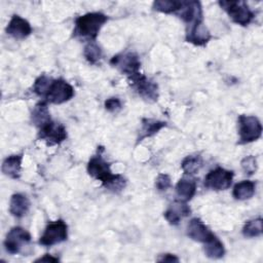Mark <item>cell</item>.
<instances>
[{
	"instance_id": "6da1fadb",
	"label": "cell",
	"mask_w": 263,
	"mask_h": 263,
	"mask_svg": "<svg viewBox=\"0 0 263 263\" xmlns=\"http://www.w3.org/2000/svg\"><path fill=\"white\" fill-rule=\"evenodd\" d=\"M88 174L102 182L108 190L113 192L121 191L125 185L126 181L121 175H114L110 170V164L102 157L101 153L92 156L87 164Z\"/></svg>"
},
{
	"instance_id": "7a4b0ae2",
	"label": "cell",
	"mask_w": 263,
	"mask_h": 263,
	"mask_svg": "<svg viewBox=\"0 0 263 263\" xmlns=\"http://www.w3.org/2000/svg\"><path fill=\"white\" fill-rule=\"evenodd\" d=\"M107 21L108 16L102 12L85 13L75 20V28L73 34L76 37H83L95 40Z\"/></svg>"
},
{
	"instance_id": "3957f363",
	"label": "cell",
	"mask_w": 263,
	"mask_h": 263,
	"mask_svg": "<svg viewBox=\"0 0 263 263\" xmlns=\"http://www.w3.org/2000/svg\"><path fill=\"white\" fill-rule=\"evenodd\" d=\"M219 5L227 12L229 17L237 25L247 26L253 18L254 13L249 8L247 2L240 0H223L219 1Z\"/></svg>"
},
{
	"instance_id": "277c9868",
	"label": "cell",
	"mask_w": 263,
	"mask_h": 263,
	"mask_svg": "<svg viewBox=\"0 0 263 263\" xmlns=\"http://www.w3.org/2000/svg\"><path fill=\"white\" fill-rule=\"evenodd\" d=\"M238 134L239 144H247L258 140L262 135V125L256 116L239 115L238 116Z\"/></svg>"
},
{
	"instance_id": "5b68a950",
	"label": "cell",
	"mask_w": 263,
	"mask_h": 263,
	"mask_svg": "<svg viewBox=\"0 0 263 263\" xmlns=\"http://www.w3.org/2000/svg\"><path fill=\"white\" fill-rule=\"evenodd\" d=\"M68 237V226L63 220H57L46 225L43 234L39 239V243L45 247L65 241Z\"/></svg>"
},
{
	"instance_id": "8992f818",
	"label": "cell",
	"mask_w": 263,
	"mask_h": 263,
	"mask_svg": "<svg viewBox=\"0 0 263 263\" xmlns=\"http://www.w3.org/2000/svg\"><path fill=\"white\" fill-rule=\"evenodd\" d=\"M110 64L117 68L122 74L129 77L139 74L141 68V62L137 53L133 51H126L114 55L110 60Z\"/></svg>"
},
{
	"instance_id": "52a82bcc",
	"label": "cell",
	"mask_w": 263,
	"mask_h": 263,
	"mask_svg": "<svg viewBox=\"0 0 263 263\" xmlns=\"http://www.w3.org/2000/svg\"><path fill=\"white\" fill-rule=\"evenodd\" d=\"M129 83L136 89L138 95L147 102H156L158 99V85L153 80L139 73L128 78Z\"/></svg>"
},
{
	"instance_id": "ba28073f",
	"label": "cell",
	"mask_w": 263,
	"mask_h": 263,
	"mask_svg": "<svg viewBox=\"0 0 263 263\" xmlns=\"http://www.w3.org/2000/svg\"><path fill=\"white\" fill-rule=\"evenodd\" d=\"M74 95V88L70 83L64 79H53L44 98L51 104H63L70 101Z\"/></svg>"
},
{
	"instance_id": "9c48e42d",
	"label": "cell",
	"mask_w": 263,
	"mask_h": 263,
	"mask_svg": "<svg viewBox=\"0 0 263 263\" xmlns=\"http://www.w3.org/2000/svg\"><path fill=\"white\" fill-rule=\"evenodd\" d=\"M233 172L218 166L208 173L204 178V186L213 190H226L231 186Z\"/></svg>"
},
{
	"instance_id": "30bf717a",
	"label": "cell",
	"mask_w": 263,
	"mask_h": 263,
	"mask_svg": "<svg viewBox=\"0 0 263 263\" xmlns=\"http://www.w3.org/2000/svg\"><path fill=\"white\" fill-rule=\"evenodd\" d=\"M31 241L30 233L23 227L16 226L9 230L4 240L5 250L9 254H17L21 252L23 246Z\"/></svg>"
},
{
	"instance_id": "8fae6325",
	"label": "cell",
	"mask_w": 263,
	"mask_h": 263,
	"mask_svg": "<svg viewBox=\"0 0 263 263\" xmlns=\"http://www.w3.org/2000/svg\"><path fill=\"white\" fill-rule=\"evenodd\" d=\"M39 138L47 145H57L67 139V132L63 124L50 120L39 128Z\"/></svg>"
},
{
	"instance_id": "7c38bea8",
	"label": "cell",
	"mask_w": 263,
	"mask_h": 263,
	"mask_svg": "<svg viewBox=\"0 0 263 263\" xmlns=\"http://www.w3.org/2000/svg\"><path fill=\"white\" fill-rule=\"evenodd\" d=\"M212 35L205 25L203 24V20L196 21L192 24L186 25V41L192 43L194 45H205Z\"/></svg>"
},
{
	"instance_id": "4fadbf2b",
	"label": "cell",
	"mask_w": 263,
	"mask_h": 263,
	"mask_svg": "<svg viewBox=\"0 0 263 263\" xmlns=\"http://www.w3.org/2000/svg\"><path fill=\"white\" fill-rule=\"evenodd\" d=\"M187 235L199 242H206L215 234L209 229V227L198 218H193L187 225Z\"/></svg>"
},
{
	"instance_id": "5bb4252c",
	"label": "cell",
	"mask_w": 263,
	"mask_h": 263,
	"mask_svg": "<svg viewBox=\"0 0 263 263\" xmlns=\"http://www.w3.org/2000/svg\"><path fill=\"white\" fill-rule=\"evenodd\" d=\"M6 33L15 39H25L32 33V27L27 20L14 14L6 27Z\"/></svg>"
},
{
	"instance_id": "9a60e30c",
	"label": "cell",
	"mask_w": 263,
	"mask_h": 263,
	"mask_svg": "<svg viewBox=\"0 0 263 263\" xmlns=\"http://www.w3.org/2000/svg\"><path fill=\"white\" fill-rule=\"evenodd\" d=\"M190 213H191V209L189 208V205H187L186 201L177 200L167 208L163 216L170 224L178 225L179 222L183 218L189 216Z\"/></svg>"
},
{
	"instance_id": "2e32d148",
	"label": "cell",
	"mask_w": 263,
	"mask_h": 263,
	"mask_svg": "<svg viewBox=\"0 0 263 263\" xmlns=\"http://www.w3.org/2000/svg\"><path fill=\"white\" fill-rule=\"evenodd\" d=\"M29 209L30 200L26 195L22 193H15L11 196L9 203V212L12 216L16 218H22L28 213Z\"/></svg>"
},
{
	"instance_id": "e0dca14e",
	"label": "cell",
	"mask_w": 263,
	"mask_h": 263,
	"mask_svg": "<svg viewBox=\"0 0 263 263\" xmlns=\"http://www.w3.org/2000/svg\"><path fill=\"white\" fill-rule=\"evenodd\" d=\"M22 154H15L10 155L7 158L4 159L2 163V173L11 178V179H17L21 176V170H22Z\"/></svg>"
},
{
	"instance_id": "ac0fdd59",
	"label": "cell",
	"mask_w": 263,
	"mask_h": 263,
	"mask_svg": "<svg viewBox=\"0 0 263 263\" xmlns=\"http://www.w3.org/2000/svg\"><path fill=\"white\" fill-rule=\"evenodd\" d=\"M176 192L180 200L188 201L190 200L196 192V182L194 179L183 178L179 180L176 185Z\"/></svg>"
},
{
	"instance_id": "d6986e66",
	"label": "cell",
	"mask_w": 263,
	"mask_h": 263,
	"mask_svg": "<svg viewBox=\"0 0 263 263\" xmlns=\"http://www.w3.org/2000/svg\"><path fill=\"white\" fill-rule=\"evenodd\" d=\"M164 126H166V122L164 121L150 119V118L142 119V129H141V135L138 138V142H141L145 138H148L157 134Z\"/></svg>"
},
{
	"instance_id": "ffe728a7",
	"label": "cell",
	"mask_w": 263,
	"mask_h": 263,
	"mask_svg": "<svg viewBox=\"0 0 263 263\" xmlns=\"http://www.w3.org/2000/svg\"><path fill=\"white\" fill-rule=\"evenodd\" d=\"M32 121L39 128L51 120L50 114L45 102L38 103L32 111Z\"/></svg>"
},
{
	"instance_id": "44dd1931",
	"label": "cell",
	"mask_w": 263,
	"mask_h": 263,
	"mask_svg": "<svg viewBox=\"0 0 263 263\" xmlns=\"http://www.w3.org/2000/svg\"><path fill=\"white\" fill-rule=\"evenodd\" d=\"M256 185L253 181L245 180L239 183H237L232 191V194L235 199L238 200H246L251 198L255 193Z\"/></svg>"
},
{
	"instance_id": "7402d4cb",
	"label": "cell",
	"mask_w": 263,
	"mask_h": 263,
	"mask_svg": "<svg viewBox=\"0 0 263 263\" xmlns=\"http://www.w3.org/2000/svg\"><path fill=\"white\" fill-rule=\"evenodd\" d=\"M203 250L205 255L211 259H220L225 254L224 245L216 235H214L211 239L204 242Z\"/></svg>"
},
{
	"instance_id": "603a6c76",
	"label": "cell",
	"mask_w": 263,
	"mask_h": 263,
	"mask_svg": "<svg viewBox=\"0 0 263 263\" xmlns=\"http://www.w3.org/2000/svg\"><path fill=\"white\" fill-rule=\"evenodd\" d=\"M201 166H202V158L199 155H188L183 159L181 163L182 170L184 171L185 174H188V175H194L198 173Z\"/></svg>"
},
{
	"instance_id": "cb8c5ba5",
	"label": "cell",
	"mask_w": 263,
	"mask_h": 263,
	"mask_svg": "<svg viewBox=\"0 0 263 263\" xmlns=\"http://www.w3.org/2000/svg\"><path fill=\"white\" fill-rule=\"evenodd\" d=\"M182 1L175 0H158L153 3V9L163 13H176L180 10Z\"/></svg>"
},
{
	"instance_id": "d4e9b609",
	"label": "cell",
	"mask_w": 263,
	"mask_h": 263,
	"mask_svg": "<svg viewBox=\"0 0 263 263\" xmlns=\"http://www.w3.org/2000/svg\"><path fill=\"white\" fill-rule=\"evenodd\" d=\"M242 234L246 237H258L262 234V219L256 218L246 222L242 228Z\"/></svg>"
},
{
	"instance_id": "484cf974",
	"label": "cell",
	"mask_w": 263,
	"mask_h": 263,
	"mask_svg": "<svg viewBox=\"0 0 263 263\" xmlns=\"http://www.w3.org/2000/svg\"><path fill=\"white\" fill-rule=\"evenodd\" d=\"M52 80L53 79L51 77H48L46 75L39 76L33 84V91L39 97H45L51 85Z\"/></svg>"
},
{
	"instance_id": "4316f807",
	"label": "cell",
	"mask_w": 263,
	"mask_h": 263,
	"mask_svg": "<svg viewBox=\"0 0 263 263\" xmlns=\"http://www.w3.org/2000/svg\"><path fill=\"white\" fill-rule=\"evenodd\" d=\"M83 54L88 63L96 64L102 58V49L95 42H89L83 50Z\"/></svg>"
},
{
	"instance_id": "83f0119b",
	"label": "cell",
	"mask_w": 263,
	"mask_h": 263,
	"mask_svg": "<svg viewBox=\"0 0 263 263\" xmlns=\"http://www.w3.org/2000/svg\"><path fill=\"white\" fill-rule=\"evenodd\" d=\"M257 159L252 155L247 156L241 160V167L243 172L249 176L253 175L257 171Z\"/></svg>"
},
{
	"instance_id": "f1b7e54d",
	"label": "cell",
	"mask_w": 263,
	"mask_h": 263,
	"mask_svg": "<svg viewBox=\"0 0 263 263\" xmlns=\"http://www.w3.org/2000/svg\"><path fill=\"white\" fill-rule=\"evenodd\" d=\"M172 185V181L168 175L166 174H159L155 180V187L159 191L167 190Z\"/></svg>"
},
{
	"instance_id": "f546056e",
	"label": "cell",
	"mask_w": 263,
	"mask_h": 263,
	"mask_svg": "<svg viewBox=\"0 0 263 263\" xmlns=\"http://www.w3.org/2000/svg\"><path fill=\"white\" fill-rule=\"evenodd\" d=\"M105 108L109 112L116 113L117 111H119L121 109V102L118 98H109L105 102Z\"/></svg>"
},
{
	"instance_id": "4dcf8cb0",
	"label": "cell",
	"mask_w": 263,
	"mask_h": 263,
	"mask_svg": "<svg viewBox=\"0 0 263 263\" xmlns=\"http://www.w3.org/2000/svg\"><path fill=\"white\" fill-rule=\"evenodd\" d=\"M159 262H179V258L172 254H163L159 258H157Z\"/></svg>"
},
{
	"instance_id": "1f68e13d",
	"label": "cell",
	"mask_w": 263,
	"mask_h": 263,
	"mask_svg": "<svg viewBox=\"0 0 263 263\" xmlns=\"http://www.w3.org/2000/svg\"><path fill=\"white\" fill-rule=\"evenodd\" d=\"M35 262H59V258L52 257L51 255L45 254L43 257H40L39 259H37Z\"/></svg>"
}]
</instances>
